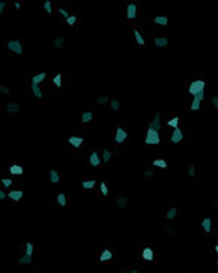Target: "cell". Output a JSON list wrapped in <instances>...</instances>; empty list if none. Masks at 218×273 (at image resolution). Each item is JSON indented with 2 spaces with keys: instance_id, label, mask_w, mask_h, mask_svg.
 I'll return each mask as SVG.
<instances>
[{
  "instance_id": "cell-44",
  "label": "cell",
  "mask_w": 218,
  "mask_h": 273,
  "mask_svg": "<svg viewBox=\"0 0 218 273\" xmlns=\"http://www.w3.org/2000/svg\"><path fill=\"white\" fill-rule=\"evenodd\" d=\"M153 175H155L153 170H145V172H144V176H145V178H152Z\"/></svg>"
},
{
  "instance_id": "cell-15",
  "label": "cell",
  "mask_w": 218,
  "mask_h": 273,
  "mask_svg": "<svg viewBox=\"0 0 218 273\" xmlns=\"http://www.w3.org/2000/svg\"><path fill=\"white\" fill-rule=\"evenodd\" d=\"M202 228H203V231H205V232H208V234H209V232L212 231V220H211L209 217L203 219V220H202Z\"/></svg>"
},
{
  "instance_id": "cell-32",
  "label": "cell",
  "mask_w": 218,
  "mask_h": 273,
  "mask_svg": "<svg viewBox=\"0 0 218 273\" xmlns=\"http://www.w3.org/2000/svg\"><path fill=\"white\" fill-rule=\"evenodd\" d=\"M94 187H95V181H84L82 182V188H85V190H91Z\"/></svg>"
},
{
  "instance_id": "cell-5",
  "label": "cell",
  "mask_w": 218,
  "mask_h": 273,
  "mask_svg": "<svg viewBox=\"0 0 218 273\" xmlns=\"http://www.w3.org/2000/svg\"><path fill=\"white\" fill-rule=\"evenodd\" d=\"M127 137H129V134L120 126V127H117V131H115V141L117 143H124L126 140H127Z\"/></svg>"
},
{
  "instance_id": "cell-16",
  "label": "cell",
  "mask_w": 218,
  "mask_h": 273,
  "mask_svg": "<svg viewBox=\"0 0 218 273\" xmlns=\"http://www.w3.org/2000/svg\"><path fill=\"white\" fill-rule=\"evenodd\" d=\"M30 90H32V93H34V96H35L37 99H43V97H44L41 88H40L37 83H30Z\"/></svg>"
},
{
  "instance_id": "cell-10",
  "label": "cell",
  "mask_w": 218,
  "mask_h": 273,
  "mask_svg": "<svg viewBox=\"0 0 218 273\" xmlns=\"http://www.w3.org/2000/svg\"><path fill=\"white\" fill-rule=\"evenodd\" d=\"M9 173H11L12 176H21V175H23V167H21L20 164H12V165L9 167Z\"/></svg>"
},
{
  "instance_id": "cell-40",
  "label": "cell",
  "mask_w": 218,
  "mask_h": 273,
  "mask_svg": "<svg viewBox=\"0 0 218 273\" xmlns=\"http://www.w3.org/2000/svg\"><path fill=\"white\" fill-rule=\"evenodd\" d=\"M100 191H102L103 196H108V193H109V190H108V187H106L105 182H100Z\"/></svg>"
},
{
  "instance_id": "cell-23",
  "label": "cell",
  "mask_w": 218,
  "mask_h": 273,
  "mask_svg": "<svg viewBox=\"0 0 218 273\" xmlns=\"http://www.w3.org/2000/svg\"><path fill=\"white\" fill-rule=\"evenodd\" d=\"M45 76H47V75H45L44 72H43V73H38V75H35V76L32 78V83H37V85H38V83H41L44 79H45Z\"/></svg>"
},
{
  "instance_id": "cell-39",
  "label": "cell",
  "mask_w": 218,
  "mask_h": 273,
  "mask_svg": "<svg viewBox=\"0 0 218 273\" xmlns=\"http://www.w3.org/2000/svg\"><path fill=\"white\" fill-rule=\"evenodd\" d=\"M194 176H195V165L191 164L188 168V178H194Z\"/></svg>"
},
{
  "instance_id": "cell-3",
  "label": "cell",
  "mask_w": 218,
  "mask_h": 273,
  "mask_svg": "<svg viewBox=\"0 0 218 273\" xmlns=\"http://www.w3.org/2000/svg\"><path fill=\"white\" fill-rule=\"evenodd\" d=\"M6 46H8V49H9L11 52H14V53H17V55H21V53H23V46H21V41H20V39H9V41L6 42Z\"/></svg>"
},
{
  "instance_id": "cell-29",
  "label": "cell",
  "mask_w": 218,
  "mask_h": 273,
  "mask_svg": "<svg viewBox=\"0 0 218 273\" xmlns=\"http://www.w3.org/2000/svg\"><path fill=\"white\" fill-rule=\"evenodd\" d=\"M56 202H58L61 206H65V205H67V197H65V194H64V193H59V194L56 196Z\"/></svg>"
},
{
  "instance_id": "cell-14",
  "label": "cell",
  "mask_w": 218,
  "mask_h": 273,
  "mask_svg": "<svg viewBox=\"0 0 218 273\" xmlns=\"http://www.w3.org/2000/svg\"><path fill=\"white\" fill-rule=\"evenodd\" d=\"M100 162H102V159H100V156H98L97 152H92V153L89 155V164H91L92 167H98Z\"/></svg>"
},
{
  "instance_id": "cell-21",
  "label": "cell",
  "mask_w": 218,
  "mask_h": 273,
  "mask_svg": "<svg viewBox=\"0 0 218 273\" xmlns=\"http://www.w3.org/2000/svg\"><path fill=\"white\" fill-rule=\"evenodd\" d=\"M20 266H27V264H30L32 263V256H27V255H21L20 258H18V261H17Z\"/></svg>"
},
{
  "instance_id": "cell-41",
  "label": "cell",
  "mask_w": 218,
  "mask_h": 273,
  "mask_svg": "<svg viewBox=\"0 0 218 273\" xmlns=\"http://www.w3.org/2000/svg\"><path fill=\"white\" fill-rule=\"evenodd\" d=\"M9 87H6V85H0V94H9Z\"/></svg>"
},
{
  "instance_id": "cell-12",
  "label": "cell",
  "mask_w": 218,
  "mask_h": 273,
  "mask_svg": "<svg viewBox=\"0 0 218 273\" xmlns=\"http://www.w3.org/2000/svg\"><path fill=\"white\" fill-rule=\"evenodd\" d=\"M68 143H70L73 147L79 149V147L82 146V143H84V138H82V137H74V135H73V137L68 138Z\"/></svg>"
},
{
  "instance_id": "cell-13",
  "label": "cell",
  "mask_w": 218,
  "mask_h": 273,
  "mask_svg": "<svg viewBox=\"0 0 218 273\" xmlns=\"http://www.w3.org/2000/svg\"><path fill=\"white\" fill-rule=\"evenodd\" d=\"M23 191L21 190H12L9 194H8V197L11 199V200H14V202H18V200H21V197H23Z\"/></svg>"
},
{
  "instance_id": "cell-38",
  "label": "cell",
  "mask_w": 218,
  "mask_h": 273,
  "mask_svg": "<svg viewBox=\"0 0 218 273\" xmlns=\"http://www.w3.org/2000/svg\"><path fill=\"white\" fill-rule=\"evenodd\" d=\"M168 126L171 127H179V117H174L171 120H168Z\"/></svg>"
},
{
  "instance_id": "cell-34",
  "label": "cell",
  "mask_w": 218,
  "mask_h": 273,
  "mask_svg": "<svg viewBox=\"0 0 218 273\" xmlns=\"http://www.w3.org/2000/svg\"><path fill=\"white\" fill-rule=\"evenodd\" d=\"M53 83H55L58 88H61V85H62V76H61V73L55 75V78H53Z\"/></svg>"
},
{
  "instance_id": "cell-45",
  "label": "cell",
  "mask_w": 218,
  "mask_h": 273,
  "mask_svg": "<svg viewBox=\"0 0 218 273\" xmlns=\"http://www.w3.org/2000/svg\"><path fill=\"white\" fill-rule=\"evenodd\" d=\"M5 8H6V2H0V17H2V14H3Z\"/></svg>"
},
{
  "instance_id": "cell-20",
  "label": "cell",
  "mask_w": 218,
  "mask_h": 273,
  "mask_svg": "<svg viewBox=\"0 0 218 273\" xmlns=\"http://www.w3.org/2000/svg\"><path fill=\"white\" fill-rule=\"evenodd\" d=\"M59 179H61L59 172H58V170H50V182H52V184H58Z\"/></svg>"
},
{
  "instance_id": "cell-27",
  "label": "cell",
  "mask_w": 218,
  "mask_h": 273,
  "mask_svg": "<svg viewBox=\"0 0 218 273\" xmlns=\"http://www.w3.org/2000/svg\"><path fill=\"white\" fill-rule=\"evenodd\" d=\"M64 44H65V39L62 38V37H56V38L53 39V46H55L56 49H61V47H64Z\"/></svg>"
},
{
  "instance_id": "cell-24",
  "label": "cell",
  "mask_w": 218,
  "mask_h": 273,
  "mask_svg": "<svg viewBox=\"0 0 218 273\" xmlns=\"http://www.w3.org/2000/svg\"><path fill=\"white\" fill-rule=\"evenodd\" d=\"M92 118H94V114H92L91 111H87V113H84V114H82L80 120H82V123H89Z\"/></svg>"
},
{
  "instance_id": "cell-11",
  "label": "cell",
  "mask_w": 218,
  "mask_h": 273,
  "mask_svg": "<svg viewBox=\"0 0 218 273\" xmlns=\"http://www.w3.org/2000/svg\"><path fill=\"white\" fill-rule=\"evenodd\" d=\"M141 256H142L145 261H153V260H155L153 249H150V247H145V249H142V253H141Z\"/></svg>"
},
{
  "instance_id": "cell-46",
  "label": "cell",
  "mask_w": 218,
  "mask_h": 273,
  "mask_svg": "<svg viewBox=\"0 0 218 273\" xmlns=\"http://www.w3.org/2000/svg\"><path fill=\"white\" fill-rule=\"evenodd\" d=\"M211 102H212V106H214V108H218V99L217 97H212Z\"/></svg>"
},
{
  "instance_id": "cell-35",
  "label": "cell",
  "mask_w": 218,
  "mask_h": 273,
  "mask_svg": "<svg viewBox=\"0 0 218 273\" xmlns=\"http://www.w3.org/2000/svg\"><path fill=\"white\" fill-rule=\"evenodd\" d=\"M43 6H44V11L45 12H48V14H52V11H53V8H52V2L50 0H45L43 3Z\"/></svg>"
},
{
  "instance_id": "cell-25",
  "label": "cell",
  "mask_w": 218,
  "mask_h": 273,
  "mask_svg": "<svg viewBox=\"0 0 218 273\" xmlns=\"http://www.w3.org/2000/svg\"><path fill=\"white\" fill-rule=\"evenodd\" d=\"M115 203H117V206H120V208L123 209V208L127 206V199H126V197H117V199H115Z\"/></svg>"
},
{
  "instance_id": "cell-49",
  "label": "cell",
  "mask_w": 218,
  "mask_h": 273,
  "mask_svg": "<svg viewBox=\"0 0 218 273\" xmlns=\"http://www.w3.org/2000/svg\"><path fill=\"white\" fill-rule=\"evenodd\" d=\"M127 273H139V272H138L136 269H133V270H130V272H127Z\"/></svg>"
},
{
  "instance_id": "cell-17",
  "label": "cell",
  "mask_w": 218,
  "mask_h": 273,
  "mask_svg": "<svg viewBox=\"0 0 218 273\" xmlns=\"http://www.w3.org/2000/svg\"><path fill=\"white\" fill-rule=\"evenodd\" d=\"M153 42H155L156 47H167V46H168V38H165V37H158V38L153 39Z\"/></svg>"
},
{
  "instance_id": "cell-9",
  "label": "cell",
  "mask_w": 218,
  "mask_h": 273,
  "mask_svg": "<svg viewBox=\"0 0 218 273\" xmlns=\"http://www.w3.org/2000/svg\"><path fill=\"white\" fill-rule=\"evenodd\" d=\"M136 9H138V6H136L135 3H129V5L126 6V15H127V20L136 18Z\"/></svg>"
},
{
  "instance_id": "cell-26",
  "label": "cell",
  "mask_w": 218,
  "mask_h": 273,
  "mask_svg": "<svg viewBox=\"0 0 218 273\" xmlns=\"http://www.w3.org/2000/svg\"><path fill=\"white\" fill-rule=\"evenodd\" d=\"M133 37H135V39H136L138 46H144V44H145V39L142 38V35H141L138 31H133Z\"/></svg>"
},
{
  "instance_id": "cell-2",
  "label": "cell",
  "mask_w": 218,
  "mask_h": 273,
  "mask_svg": "<svg viewBox=\"0 0 218 273\" xmlns=\"http://www.w3.org/2000/svg\"><path fill=\"white\" fill-rule=\"evenodd\" d=\"M145 144H159L161 143V137H159V132L147 127V134H145Z\"/></svg>"
},
{
  "instance_id": "cell-28",
  "label": "cell",
  "mask_w": 218,
  "mask_h": 273,
  "mask_svg": "<svg viewBox=\"0 0 218 273\" xmlns=\"http://www.w3.org/2000/svg\"><path fill=\"white\" fill-rule=\"evenodd\" d=\"M152 164L155 167H159V168H167V161L165 159H155Z\"/></svg>"
},
{
  "instance_id": "cell-22",
  "label": "cell",
  "mask_w": 218,
  "mask_h": 273,
  "mask_svg": "<svg viewBox=\"0 0 218 273\" xmlns=\"http://www.w3.org/2000/svg\"><path fill=\"white\" fill-rule=\"evenodd\" d=\"M109 105H111V109H112L114 113H117V111L120 109V105H121V103H120L118 99H111V100H109Z\"/></svg>"
},
{
  "instance_id": "cell-7",
  "label": "cell",
  "mask_w": 218,
  "mask_h": 273,
  "mask_svg": "<svg viewBox=\"0 0 218 273\" xmlns=\"http://www.w3.org/2000/svg\"><path fill=\"white\" fill-rule=\"evenodd\" d=\"M171 143L173 144H177V143H180L182 140H183V132H182V129L180 127H174V131H173V134H171Z\"/></svg>"
},
{
  "instance_id": "cell-47",
  "label": "cell",
  "mask_w": 218,
  "mask_h": 273,
  "mask_svg": "<svg viewBox=\"0 0 218 273\" xmlns=\"http://www.w3.org/2000/svg\"><path fill=\"white\" fill-rule=\"evenodd\" d=\"M14 8H15L17 11H20V9H21V3H20V2H15V3H14Z\"/></svg>"
},
{
  "instance_id": "cell-31",
  "label": "cell",
  "mask_w": 218,
  "mask_h": 273,
  "mask_svg": "<svg viewBox=\"0 0 218 273\" xmlns=\"http://www.w3.org/2000/svg\"><path fill=\"white\" fill-rule=\"evenodd\" d=\"M176 216H177V208H170V209L167 211V214H165V217H167L168 220H173Z\"/></svg>"
},
{
  "instance_id": "cell-37",
  "label": "cell",
  "mask_w": 218,
  "mask_h": 273,
  "mask_svg": "<svg viewBox=\"0 0 218 273\" xmlns=\"http://www.w3.org/2000/svg\"><path fill=\"white\" fill-rule=\"evenodd\" d=\"M76 21H77V17H76V15H68V17H67V24H68V26H73Z\"/></svg>"
},
{
  "instance_id": "cell-30",
  "label": "cell",
  "mask_w": 218,
  "mask_h": 273,
  "mask_svg": "<svg viewBox=\"0 0 218 273\" xmlns=\"http://www.w3.org/2000/svg\"><path fill=\"white\" fill-rule=\"evenodd\" d=\"M111 158H112V153H111L108 149H103V150H102V159H103V162H109Z\"/></svg>"
},
{
  "instance_id": "cell-4",
  "label": "cell",
  "mask_w": 218,
  "mask_h": 273,
  "mask_svg": "<svg viewBox=\"0 0 218 273\" xmlns=\"http://www.w3.org/2000/svg\"><path fill=\"white\" fill-rule=\"evenodd\" d=\"M205 99V91H202V93H198V94H195L194 96V100L191 102V111H197L198 108H200V103H202V100Z\"/></svg>"
},
{
  "instance_id": "cell-1",
  "label": "cell",
  "mask_w": 218,
  "mask_h": 273,
  "mask_svg": "<svg viewBox=\"0 0 218 273\" xmlns=\"http://www.w3.org/2000/svg\"><path fill=\"white\" fill-rule=\"evenodd\" d=\"M205 87H206V82L202 80V79H197V80H194V82L189 83V87H188V93L192 94V96H195V94L205 91Z\"/></svg>"
},
{
  "instance_id": "cell-6",
  "label": "cell",
  "mask_w": 218,
  "mask_h": 273,
  "mask_svg": "<svg viewBox=\"0 0 218 273\" xmlns=\"http://www.w3.org/2000/svg\"><path fill=\"white\" fill-rule=\"evenodd\" d=\"M161 126H162V124H161V114H159V113H156V114H155V118L148 123V127H150V129H153V131H156V132H159Z\"/></svg>"
},
{
  "instance_id": "cell-19",
  "label": "cell",
  "mask_w": 218,
  "mask_h": 273,
  "mask_svg": "<svg viewBox=\"0 0 218 273\" xmlns=\"http://www.w3.org/2000/svg\"><path fill=\"white\" fill-rule=\"evenodd\" d=\"M112 256H114V255H112V252H111L109 249H105V250L100 253V258H98V260L105 263V261H111V260H112Z\"/></svg>"
},
{
  "instance_id": "cell-43",
  "label": "cell",
  "mask_w": 218,
  "mask_h": 273,
  "mask_svg": "<svg viewBox=\"0 0 218 273\" xmlns=\"http://www.w3.org/2000/svg\"><path fill=\"white\" fill-rule=\"evenodd\" d=\"M59 14H61V15H62V17H65V18H67V17H68V15H70V14H68V12H67V11H65V9H62V8H59Z\"/></svg>"
},
{
  "instance_id": "cell-18",
  "label": "cell",
  "mask_w": 218,
  "mask_h": 273,
  "mask_svg": "<svg viewBox=\"0 0 218 273\" xmlns=\"http://www.w3.org/2000/svg\"><path fill=\"white\" fill-rule=\"evenodd\" d=\"M153 21L156 24H159V26H167L168 24V17L167 15H158V17L153 18Z\"/></svg>"
},
{
  "instance_id": "cell-48",
  "label": "cell",
  "mask_w": 218,
  "mask_h": 273,
  "mask_svg": "<svg viewBox=\"0 0 218 273\" xmlns=\"http://www.w3.org/2000/svg\"><path fill=\"white\" fill-rule=\"evenodd\" d=\"M3 199H6V193L0 188V200H3Z\"/></svg>"
},
{
  "instance_id": "cell-33",
  "label": "cell",
  "mask_w": 218,
  "mask_h": 273,
  "mask_svg": "<svg viewBox=\"0 0 218 273\" xmlns=\"http://www.w3.org/2000/svg\"><path fill=\"white\" fill-rule=\"evenodd\" d=\"M95 102H97L98 105H105V103H109V97H106V96H97V97H95Z\"/></svg>"
},
{
  "instance_id": "cell-36",
  "label": "cell",
  "mask_w": 218,
  "mask_h": 273,
  "mask_svg": "<svg viewBox=\"0 0 218 273\" xmlns=\"http://www.w3.org/2000/svg\"><path fill=\"white\" fill-rule=\"evenodd\" d=\"M32 252H34V244L32 243H26V253L27 256H32Z\"/></svg>"
},
{
  "instance_id": "cell-42",
  "label": "cell",
  "mask_w": 218,
  "mask_h": 273,
  "mask_svg": "<svg viewBox=\"0 0 218 273\" xmlns=\"http://www.w3.org/2000/svg\"><path fill=\"white\" fill-rule=\"evenodd\" d=\"M2 184H3V187H11L12 185V179H2Z\"/></svg>"
},
{
  "instance_id": "cell-8",
  "label": "cell",
  "mask_w": 218,
  "mask_h": 273,
  "mask_svg": "<svg viewBox=\"0 0 218 273\" xmlns=\"http://www.w3.org/2000/svg\"><path fill=\"white\" fill-rule=\"evenodd\" d=\"M20 105L18 103H15V102H8L6 105H5V111L8 113V114H15V113H20Z\"/></svg>"
},
{
  "instance_id": "cell-50",
  "label": "cell",
  "mask_w": 218,
  "mask_h": 273,
  "mask_svg": "<svg viewBox=\"0 0 218 273\" xmlns=\"http://www.w3.org/2000/svg\"><path fill=\"white\" fill-rule=\"evenodd\" d=\"M124 273H127V272H124Z\"/></svg>"
}]
</instances>
